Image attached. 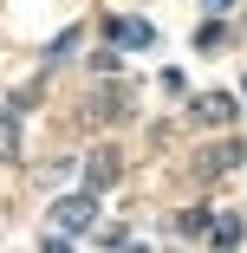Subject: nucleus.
<instances>
[{"label": "nucleus", "instance_id": "1", "mask_svg": "<svg viewBox=\"0 0 247 253\" xmlns=\"http://www.w3.org/2000/svg\"><path fill=\"white\" fill-rule=\"evenodd\" d=\"M124 175V163H117V149H91V163H85V182L91 188H111Z\"/></svg>", "mask_w": 247, "mask_h": 253}, {"label": "nucleus", "instance_id": "2", "mask_svg": "<svg viewBox=\"0 0 247 253\" xmlns=\"http://www.w3.org/2000/svg\"><path fill=\"white\" fill-rule=\"evenodd\" d=\"M91 208H98L91 195H65V201H52V214H59V227H91Z\"/></svg>", "mask_w": 247, "mask_h": 253}, {"label": "nucleus", "instance_id": "3", "mask_svg": "<svg viewBox=\"0 0 247 253\" xmlns=\"http://www.w3.org/2000/svg\"><path fill=\"white\" fill-rule=\"evenodd\" d=\"M195 117H202V124H228V117H234V97H221V91L195 97Z\"/></svg>", "mask_w": 247, "mask_h": 253}, {"label": "nucleus", "instance_id": "4", "mask_svg": "<svg viewBox=\"0 0 247 253\" xmlns=\"http://www.w3.org/2000/svg\"><path fill=\"white\" fill-rule=\"evenodd\" d=\"M234 156H241V143H215L208 156H202V175H221V169H234Z\"/></svg>", "mask_w": 247, "mask_h": 253}, {"label": "nucleus", "instance_id": "5", "mask_svg": "<svg viewBox=\"0 0 247 253\" xmlns=\"http://www.w3.org/2000/svg\"><path fill=\"white\" fill-rule=\"evenodd\" d=\"M0 156H20V130L13 124H0Z\"/></svg>", "mask_w": 247, "mask_h": 253}, {"label": "nucleus", "instance_id": "6", "mask_svg": "<svg viewBox=\"0 0 247 253\" xmlns=\"http://www.w3.org/2000/svg\"><path fill=\"white\" fill-rule=\"evenodd\" d=\"M202 7H208V13H228V0H202Z\"/></svg>", "mask_w": 247, "mask_h": 253}]
</instances>
